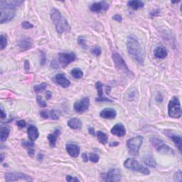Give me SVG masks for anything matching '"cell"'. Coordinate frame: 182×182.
Instances as JSON below:
<instances>
[{
    "label": "cell",
    "mask_w": 182,
    "mask_h": 182,
    "mask_svg": "<svg viewBox=\"0 0 182 182\" xmlns=\"http://www.w3.org/2000/svg\"><path fill=\"white\" fill-rule=\"evenodd\" d=\"M127 49L130 56L140 65L144 63V52L141 44L135 35H130L127 40Z\"/></svg>",
    "instance_id": "cell-1"
},
{
    "label": "cell",
    "mask_w": 182,
    "mask_h": 182,
    "mask_svg": "<svg viewBox=\"0 0 182 182\" xmlns=\"http://www.w3.org/2000/svg\"><path fill=\"white\" fill-rule=\"evenodd\" d=\"M23 3L19 0L0 2V23H7L12 20L15 16V8Z\"/></svg>",
    "instance_id": "cell-2"
},
{
    "label": "cell",
    "mask_w": 182,
    "mask_h": 182,
    "mask_svg": "<svg viewBox=\"0 0 182 182\" xmlns=\"http://www.w3.org/2000/svg\"><path fill=\"white\" fill-rule=\"evenodd\" d=\"M50 16H51V19L55 27H56V32L59 34L69 32L71 31V26L69 25L68 21L63 17V15L57 9H52Z\"/></svg>",
    "instance_id": "cell-3"
},
{
    "label": "cell",
    "mask_w": 182,
    "mask_h": 182,
    "mask_svg": "<svg viewBox=\"0 0 182 182\" xmlns=\"http://www.w3.org/2000/svg\"><path fill=\"white\" fill-rule=\"evenodd\" d=\"M124 167L128 169L129 170L134 171V172H137L143 174L144 175H149L150 174V170L145 166H142V164H140L137 160L135 159H131L129 158L124 162Z\"/></svg>",
    "instance_id": "cell-4"
},
{
    "label": "cell",
    "mask_w": 182,
    "mask_h": 182,
    "mask_svg": "<svg viewBox=\"0 0 182 182\" xmlns=\"http://www.w3.org/2000/svg\"><path fill=\"white\" fill-rule=\"evenodd\" d=\"M168 113L169 115L172 118H180L182 114L180 101L179 98L174 97L170 100L168 105Z\"/></svg>",
    "instance_id": "cell-5"
},
{
    "label": "cell",
    "mask_w": 182,
    "mask_h": 182,
    "mask_svg": "<svg viewBox=\"0 0 182 182\" xmlns=\"http://www.w3.org/2000/svg\"><path fill=\"white\" fill-rule=\"evenodd\" d=\"M143 142V137L141 136L132 137L127 141V146H128L129 153L130 154L136 156L139 154L140 147Z\"/></svg>",
    "instance_id": "cell-6"
},
{
    "label": "cell",
    "mask_w": 182,
    "mask_h": 182,
    "mask_svg": "<svg viewBox=\"0 0 182 182\" xmlns=\"http://www.w3.org/2000/svg\"><path fill=\"white\" fill-rule=\"evenodd\" d=\"M150 142L152 144L157 152L162 154H174V150H172L170 147L166 145V144L164 143V142L162 139H159L156 137H153L150 139Z\"/></svg>",
    "instance_id": "cell-7"
},
{
    "label": "cell",
    "mask_w": 182,
    "mask_h": 182,
    "mask_svg": "<svg viewBox=\"0 0 182 182\" xmlns=\"http://www.w3.org/2000/svg\"><path fill=\"white\" fill-rule=\"evenodd\" d=\"M113 57V60L115 63V65L118 71L123 72L125 74H132L131 72L129 70L128 65H127L125 61H124V59L122 58V57L118 54L117 52L114 51L112 55Z\"/></svg>",
    "instance_id": "cell-8"
},
{
    "label": "cell",
    "mask_w": 182,
    "mask_h": 182,
    "mask_svg": "<svg viewBox=\"0 0 182 182\" xmlns=\"http://www.w3.org/2000/svg\"><path fill=\"white\" fill-rule=\"evenodd\" d=\"M6 181H32L33 179L25 174L20 172H9L5 174Z\"/></svg>",
    "instance_id": "cell-9"
},
{
    "label": "cell",
    "mask_w": 182,
    "mask_h": 182,
    "mask_svg": "<svg viewBox=\"0 0 182 182\" xmlns=\"http://www.w3.org/2000/svg\"><path fill=\"white\" fill-rule=\"evenodd\" d=\"M102 180L104 181H120L121 180V172L117 169H111L105 174H102Z\"/></svg>",
    "instance_id": "cell-10"
},
{
    "label": "cell",
    "mask_w": 182,
    "mask_h": 182,
    "mask_svg": "<svg viewBox=\"0 0 182 182\" xmlns=\"http://www.w3.org/2000/svg\"><path fill=\"white\" fill-rule=\"evenodd\" d=\"M76 58V56L74 53H60L58 54V61L63 67L73 62Z\"/></svg>",
    "instance_id": "cell-11"
},
{
    "label": "cell",
    "mask_w": 182,
    "mask_h": 182,
    "mask_svg": "<svg viewBox=\"0 0 182 182\" xmlns=\"http://www.w3.org/2000/svg\"><path fill=\"white\" fill-rule=\"evenodd\" d=\"M90 106V99L88 97H85L76 101L73 105V108L79 113H83L86 111Z\"/></svg>",
    "instance_id": "cell-12"
},
{
    "label": "cell",
    "mask_w": 182,
    "mask_h": 182,
    "mask_svg": "<svg viewBox=\"0 0 182 182\" xmlns=\"http://www.w3.org/2000/svg\"><path fill=\"white\" fill-rule=\"evenodd\" d=\"M110 7L108 3L105 1L94 2L90 6V10L95 13H100L102 11H107Z\"/></svg>",
    "instance_id": "cell-13"
},
{
    "label": "cell",
    "mask_w": 182,
    "mask_h": 182,
    "mask_svg": "<svg viewBox=\"0 0 182 182\" xmlns=\"http://www.w3.org/2000/svg\"><path fill=\"white\" fill-rule=\"evenodd\" d=\"M17 46L21 51H25L32 47L33 40L30 37H23V38L19 39Z\"/></svg>",
    "instance_id": "cell-14"
},
{
    "label": "cell",
    "mask_w": 182,
    "mask_h": 182,
    "mask_svg": "<svg viewBox=\"0 0 182 182\" xmlns=\"http://www.w3.org/2000/svg\"><path fill=\"white\" fill-rule=\"evenodd\" d=\"M55 82L63 87H68L71 85V81L65 78L64 74L58 73L55 76Z\"/></svg>",
    "instance_id": "cell-15"
},
{
    "label": "cell",
    "mask_w": 182,
    "mask_h": 182,
    "mask_svg": "<svg viewBox=\"0 0 182 182\" xmlns=\"http://www.w3.org/2000/svg\"><path fill=\"white\" fill-rule=\"evenodd\" d=\"M111 133L114 135L117 136V137H123L126 134L125 128L122 123H117L115 125H114L113 128L111 129Z\"/></svg>",
    "instance_id": "cell-16"
},
{
    "label": "cell",
    "mask_w": 182,
    "mask_h": 182,
    "mask_svg": "<svg viewBox=\"0 0 182 182\" xmlns=\"http://www.w3.org/2000/svg\"><path fill=\"white\" fill-rule=\"evenodd\" d=\"M102 86H103V85L102 83L97 82L95 83V87L98 92V96H99L98 98H96L95 100L98 102H113V100H110L109 98H107L103 95Z\"/></svg>",
    "instance_id": "cell-17"
},
{
    "label": "cell",
    "mask_w": 182,
    "mask_h": 182,
    "mask_svg": "<svg viewBox=\"0 0 182 182\" xmlns=\"http://www.w3.org/2000/svg\"><path fill=\"white\" fill-rule=\"evenodd\" d=\"M67 152L72 157H77L80 154V147L74 144H67L65 146Z\"/></svg>",
    "instance_id": "cell-18"
},
{
    "label": "cell",
    "mask_w": 182,
    "mask_h": 182,
    "mask_svg": "<svg viewBox=\"0 0 182 182\" xmlns=\"http://www.w3.org/2000/svg\"><path fill=\"white\" fill-rule=\"evenodd\" d=\"M100 117L104 118V119L112 120L114 119L117 115L115 110L113 108H105L100 112Z\"/></svg>",
    "instance_id": "cell-19"
},
{
    "label": "cell",
    "mask_w": 182,
    "mask_h": 182,
    "mask_svg": "<svg viewBox=\"0 0 182 182\" xmlns=\"http://www.w3.org/2000/svg\"><path fill=\"white\" fill-rule=\"evenodd\" d=\"M27 133H28V138H29L31 141H35V140H36L39 136L38 129H37L36 127H35L34 125H30L28 127Z\"/></svg>",
    "instance_id": "cell-20"
},
{
    "label": "cell",
    "mask_w": 182,
    "mask_h": 182,
    "mask_svg": "<svg viewBox=\"0 0 182 182\" xmlns=\"http://www.w3.org/2000/svg\"><path fill=\"white\" fill-rule=\"evenodd\" d=\"M68 125L73 130H79L82 128V122L77 117L71 118L68 122Z\"/></svg>",
    "instance_id": "cell-21"
},
{
    "label": "cell",
    "mask_w": 182,
    "mask_h": 182,
    "mask_svg": "<svg viewBox=\"0 0 182 182\" xmlns=\"http://www.w3.org/2000/svg\"><path fill=\"white\" fill-rule=\"evenodd\" d=\"M154 56L157 58L163 59L165 58L167 56V51H166V49L163 46H158L154 49Z\"/></svg>",
    "instance_id": "cell-22"
},
{
    "label": "cell",
    "mask_w": 182,
    "mask_h": 182,
    "mask_svg": "<svg viewBox=\"0 0 182 182\" xmlns=\"http://www.w3.org/2000/svg\"><path fill=\"white\" fill-rule=\"evenodd\" d=\"M60 130L59 129H57L54 131V132L53 134H50V135H48V139H49V141L50 142V144L52 147H55L56 145V140L58 139V137L59 135H60Z\"/></svg>",
    "instance_id": "cell-23"
},
{
    "label": "cell",
    "mask_w": 182,
    "mask_h": 182,
    "mask_svg": "<svg viewBox=\"0 0 182 182\" xmlns=\"http://www.w3.org/2000/svg\"><path fill=\"white\" fill-rule=\"evenodd\" d=\"M9 132L10 129L9 128V127H2L1 129H0V140H1L2 142L6 141L9 135Z\"/></svg>",
    "instance_id": "cell-24"
},
{
    "label": "cell",
    "mask_w": 182,
    "mask_h": 182,
    "mask_svg": "<svg viewBox=\"0 0 182 182\" xmlns=\"http://www.w3.org/2000/svg\"><path fill=\"white\" fill-rule=\"evenodd\" d=\"M128 5L133 9L137 10L143 7L144 4L143 2L139 1V0H133V1H129L128 2Z\"/></svg>",
    "instance_id": "cell-25"
},
{
    "label": "cell",
    "mask_w": 182,
    "mask_h": 182,
    "mask_svg": "<svg viewBox=\"0 0 182 182\" xmlns=\"http://www.w3.org/2000/svg\"><path fill=\"white\" fill-rule=\"evenodd\" d=\"M144 162L146 165L151 166V167H155L157 165L156 162L151 154H147L144 157Z\"/></svg>",
    "instance_id": "cell-26"
},
{
    "label": "cell",
    "mask_w": 182,
    "mask_h": 182,
    "mask_svg": "<svg viewBox=\"0 0 182 182\" xmlns=\"http://www.w3.org/2000/svg\"><path fill=\"white\" fill-rule=\"evenodd\" d=\"M95 135L97 136L98 141H99L100 144H105L107 143V142H108V137H107L106 134L102 132L101 131H98Z\"/></svg>",
    "instance_id": "cell-27"
},
{
    "label": "cell",
    "mask_w": 182,
    "mask_h": 182,
    "mask_svg": "<svg viewBox=\"0 0 182 182\" xmlns=\"http://www.w3.org/2000/svg\"><path fill=\"white\" fill-rule=\"evenodd\" d=\"M173 140V142H174L175 145L176 146V147L178 148L179 152H181V147H182V139L181 136L179 135H172L170 137Z\"/></svg>",
    "instance_id": "cell-28"
},
{
    "label": "cell",
    "mask_w": 182,
    "mask_h": 182,
    "mask_svg": "<svg viewBox=\"0 0 182 182\" xmlns=\"http://www.w3.org/2000/svg\"><path fill=\"white\" fill-rule=\"evenodd\" d=\"M72 76L76 79H80L83 76V72L79 69H73L71 72Z\"/></svg>",
    "instance_id": "cell-29"
},
{
    "label": "cell",
    "mask_w": 182,
    "mask_h": 182,
    "mask_svg": "<svg viewBox=\"0 0 182 182\" xmlns=\"http://www.w3.org/2000/svg\"><path fill=\"white\" fill-rule=\"evenodd\" d=\"M47 87H48L47 83H41L40 85H35L34 87V90L36 93H40V92H43V91H45V90L46 89Z\"/></svg>",
    "instance_id": "cell-30"
},
{
    "label": "cell",
    "mask_w": 182,
    "mask_h": 182,
    "mask_svg": "<svg viewBox=\"0 0 182 182\" xmlns=\"http://www.w3.org/2000/svg\"><path fill=\"white\" fill-rule=\"evenodd\" d=\"M6 45H7V38L4 34H2L1 37H0V50L2 51L5 49Z\"/></svg>",
    "instance_id": "cell-31"
},
{
    "label": "cell",
    "mask_w": 182,
    "mask_h": 182,
    "mask_svg": "<svg viewBox=\"0 0 182 182\" xmlns=\"http://www.w3.org/2000/svg\"><path fill=\"white\" fill-rule=\"evenodd\" d=\"M21 145H22L24 147H25L27 150H32V149H34V147H35V144H34V142H28V141H22Z\"/></svg>",
    "instance_id": "cell-32"
},
{
    "label": "cell",
    "mask_w": 182,
    "mask_h": 182,
    "mask_svg": "<svg viewBox=\"0 0 182 182\" xmlns=\"http://www.w3.org/2000/svg\"><path fill=\"white\" fill-rule=\"evenodd\" d=\"M78 43L79 46H80L83 49H86L87 48V46L86 44V41L85 39L83 36H79L78 38Z\"/></svg>",
    "instance_id": "cell-33"
},
{
    "label": "cell",
    "mask_w": 182,
    "mask_h": 182,
    "mask_svg": "<svg viewBox=\"0 0 182 182\" xmlns=\"http://www.w3.org/2000/svg\"><path fill=\"white\" fill-rule=\"evenodd\" d=\"M174 181L176 182H181L182 181V173L181 170L177 171L174 175Z\"/></svg>",
    "instance_id": "cell-34"
},
{
    "label": "cell",
    "mask_w": 182,
    "mask_h": 182,
    "mask_svg": "<svg viewBox=\"0 0 182 182\" xmlns=\"http://www.w3.org/2000/svg\"><path fill=\"white\" fill-rule=\"evenodd\" d=\"M36 101L38 102V105L41 107H46V102L44 100H43V98L41 96H37L36 98Z\"/></svg>",
    "instance_id": "cell-35"
},
{
    "label": "cell",
    "mask_w": 182,
    "mask_h": 182,
    "mask_svg": "<svg viewBox=\"0 0 182 182\" xmlns=\"http://www.w3.org/2000/svg\"><path fill=\"white\" fill-rule=\"evenodd\" d=\"M89 159L93 163H97L99 161V156L98 154H94V153H91V154H90Z\"/></svg>",
    "instance_id": "cell-36"
},
{
    "label": "cell",
    "mask_w": 182,
    "mask_h": 182,
    "mask_svg": "<svg viewBox=\"0 0 182 182\" xmlns=\"http://www.w3.org/2000/svg\"><path fill=\"white\" fill-rule=\"evenodd\" d=\"M59 117H60V115L56 110H51L50 112V117L51 119L54 120H57L59 119Z\"/></svg>",
    "instance_id": "cell-37"
},
{
    "label": "cell",
    "mask_w": 182,
    "mask_h": 182,
    "mask_svg": "<svg viewBox=\"0 0 182 182\" xmlns=\"http://www.w3.org/2000/svg\"><path fill=\"white\" fill-rule=\"evenodd\" d=\"M92 54H93L95 56H99L100 54H101V49L99 46H95L94 47L93 49L91 50Z\"/></svg>",
    "instance_id": "cell-38"
},
{
    "label": "cell",
    "mask_w": 182,
    "mask_h": 182,
    "mask_svg": "<svg viewBox=\"0 0 182 182\" xmlns=\"http://www.w3.org/2000/svg\"><path fill=\"white\" fill-rule=\"evenodd\" d=\"M21 26L25 29H29V28H32L34 27L33 24H32L30 22L28 21H23L22 24H21Z\"/></svg>",
    "instance_id": "cell-39"
},
{
    "label": "cell",
    "mask_w": 182,
    "mask_h": 182,
    "mask_svg": "<svg viewBox=\"0 0 182 182\" xmlns=\"http://www.w3.org/2000/svg\"><path fill=\"white\" fill-rule=\"evenodd\" d=\"M41 53V64L43 65L46 63V54L42 51H40Z\"/></svg>",
    "instance_id": "cell-40"
},
{
    "label": "cell",
    "mask_w": 182,
    "mask_h": 182,
    "mask_svg": "<svg viewBox=\"0 0 182 182\" xmlns=\"http://www.w3.org/2000/svg\"><path fill=\"white\" fill-rule=\"evenodd\" d=\"M17 126L19 127V128H25L26 125V122L24 121V120H19V121H18L17 122Z\"/></svg>",
    "instance_id": "cell-41"
},
{
    "label": "cell",
    "mask_w": 182,
    "mask_h": 182,
    "mask_svg": "<svg viewBox=\"0 0 182 182\" xmlns=\"http://www.w3.org/2000/svg\"><path fill=\"white\" fill-rule=\"evenodd\" d=\"M40 115L43 118V119H48V118L50 117L49 114H48V112L44 110L40 112Z\"/></svg>",
    "instance_id": "cell-42"
},
{
    "label": "cell",
    "mask_w": 182,
    "mask_h": 182,
    "mask_svg": "<svg viewBox=\"0 0 182 182\" xmlns=\"http://www.w3.org/2000/svg\"><path fill=\"white\" fill-rule=\"evenodd\" d=\"M113 18L114 20L117 21V22L121 23L122 21V17L121 16H120V15H119V14H115V16H113Z\"/></svg>",
    "instance_id": "cell-43"
},
{
    "label": "cell",
    "mask_w": 182,
    "mask_h": 182,
    "mask_svg": "<svg viewBox=\"0 0 182 182\" xmlns=\"http://www.w3.org/2000/svg\"><path fill=\"white\" fill-rule=\"evenodd\" d=\"M66 181H79L78 179L76 178V177H73L71 176H70V175H68L66 176Z\"/></svg>",
    "instance_id": "cell-44"
},
{
    "label": "cell",
    "mask_w": 182,
    "mask_h": 182,
    "mask_svg": "<svg viewBox=\"0 0 182 182\" xmlns=\"http://www.w3.org/2000/svg\"><path fill=\"white\" fill-rule=\"evenodd\" d=\"M0 117H1L2 119H4V118H6V113L4 111V109L2 107H1V114H0Z\"/></svg>",
    "instance_id": "cell-45"
},
{
    "label": "cell",
    "mask_w": 182,
    "mask_h": 182,
    "mask_svg": "<svg viewBox=\"0 0 182 182\" xmlns=\"http://www.w3.org/2000/svg\"><path fill=\"white\" fill-rule=\"evenodd\" d=\"M159 12H160V10L159 9H156V10L153 11V12H151L150 15H151V17H155V16H157V15L159 14Z\"/></svg>",
    "instance_id": "cell-46"
},
{
    "label": "cell",
    "mask_w": 182,
    "mask_h": 182,
    "mask_svg": "<svg viewBox=\"0 0 182 182\" xmlns=\"http://www.w3.org/2000/svg\"><path fill=\"white\" fill-rule=\"evenodd\" d=\"M156 100L157 102H162V100H163V97H162V95H161L160 93H158L157 97H156Z\"/></svg>",
    "instance_id": "cell-47"
},
{
    "label": "cell",
    "mask_w": 182,
    "mask_h": 182,
    "mask_svg": "<svg viewBox=\"0 0 182 182\" xmlns=\"http://www.w3.org/2000/svg\"><path fill=\"white\" fill-rule=\"evenodd\" d=\"M24 69L26 71H28V70H29V62H28V61H25Z\"/></svg>",
    "instance_id": "cell-48"
},
{
    "label": "cell",
    "mask_w": 182,
    "mask_h": 182,
    "mask_svg": "<svg viewBox=\"0 0 182 182\" xmlns=\"http://www.w3.org/2000/svg\"><path fill=\"white\" fill-rule=\"evenodd\" d=\"M82 158L83 159V161L87 162V160H88V157H87V154H85V153H83V154H82Z\"/></svg>",
    "instance_id": "cell-49"
},
{
    "label": "cell",
    "mask_w": 182,
    "mask_h": 182,
    "mask_svg": "<svg viewBox=\"0 0 182 182\" xmlns=\"http://www.w3.org/2000/svg\"><path fill=\"white\" fill-rule=\"evenodd\" d=\"M88 132H89V133L91 134V135H95V130H94V129L93 128H88Z\"/></svg>",
    "instance_id": "cell-50"
},
{
    "label": "cell",
    "mask_w": 182,
    "mask_h": 182,
    "mask_svg": "<svg viewBox=\"0 0 182 182\" xmlns=\"http://www.w3.org/2000/svg\"><path fill=\"white\" fill-rule=\"evenodd\" d=\"M46 97H47V99L49 100L51 99V97H52V94L50 91H47L46 93Z\"/></svg>",
    "instance_id": "cell-51"
},
{
    "label": "cell",
    "mask_w": 182,
    "mask_h": 182,
    "mask_svg": "<svg viewBox=\"0 0 182 182\" xmlns=\"http://www.w3.org/2000/svg\"><path fill=\"white\" fill-rule=\"evenodd\" d=\"M118 144H119V142H110V146L116 147V146H117Z\"/></svg>",
    "instance_id": "cell-52"
},
{
    "label": "cell",
    "mask_w": 182,
    "mask_h": 182,
    "mask_svg": "<svg viewBox=\"0 0 182 182\" xmlns=\"http://www.w3.org/2000/svg\"><path fill=\"white\" fill-rule=\"evenodd\" d=\"M37 159L39 160H42L43 159V156L42 154H38V157H37Z\"/></svg>",
    "instance_id": "cell-53"
},
{
    "label": "cell",
    "mask_w": 182,
    "mask_h": 182,
    "mask_svg": "<svg viewBox=\"0 0 182 182\" xmlns=\"http://www.w3.org/2000/svg\"><path fill=\"white\" fill-rule=\"evenodd\" d=\"M3 160H4V154L3 153H2L1 154V162L2 163V162H3Z\"/></svg>",
    "instance_id": "cell-54"
}]
</instances>
